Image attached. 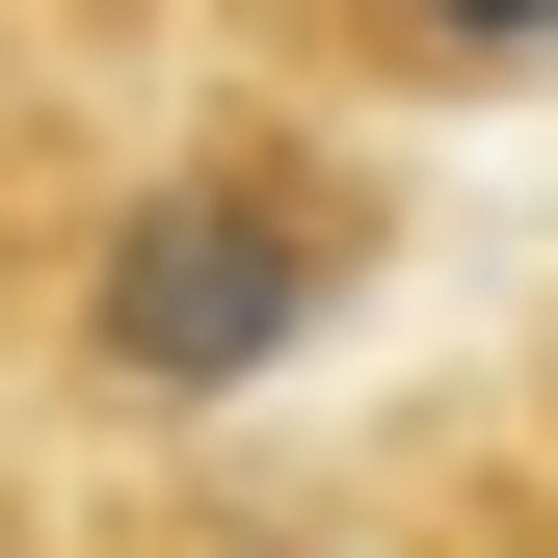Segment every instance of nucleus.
Wrapping results in <instances>:
<instances>
[{"mask_svg": "<svg viewBox=\"0 0 558 558\" xmlns=\"http://www.w3.org/2000/svg\"><path fill=\"white\" fill-rule=\"evenodd\" d=\"M345 186L319 160H160L107 214V266H81V399L107 426H186V399H240V373H293L319 345V293H345Z\"/></svg>", "mask_w": 558, "mask_h": 558, "instance_id": "1", "label": "nucleus"}, {"mask_svg": "<svg viewBox=\"0 0 558 558\" xmlns=\"http://www.w3.org/2000/svg\"><path fill=\"white\" fill-rule=\"evenodd\" d=\"M373 53H452V81H506V53H558V0H373Z\"/></svg>", "mask_w": 558, "mask_h": 558, "instance_id": "2", "label": "nucleus"}]
</instances>
